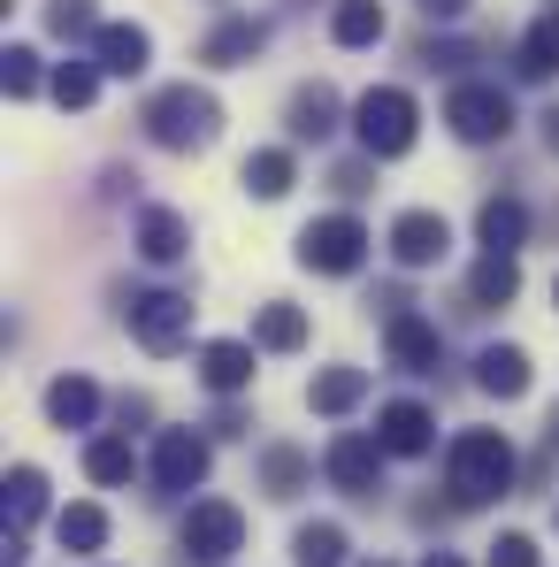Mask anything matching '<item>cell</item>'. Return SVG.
I'll return each instance as SVG.
<instances>
[{
  "mask_svg": "<svg viewBox=\"0 0 559 567\" xmlns=\"http://www.w3.org/2000/svg\"><path fill=\"white\" fill-rule=\"evenodd\" d=\"M93 414H100L93 377H54L46 383V422H54V430H93Z\"/></svg>",
  "mask_w": 559,
  "mask_h": 567,
  "instance_id": "e0dca14e",
  "label": "cell"
},
{
  "mask_svg": "<svg viewBox=\"0 0 559 567\" xmlns=\"http://www.w3.org/2000/svg\"><path fill=\"white\" fill-rule=\"evenodd\" d=\"M238 177H246L253 199H283L299 169H291V154H283V146H261V154H246V169H238Z\"/></svg>",
  "mask_w": 559,
  "mask_h": 567,
  "instance_id": "4316f807",
  "label": "cell"
},
{
  "mask_svg": "<svg viewBox=\"0 0 559 567\" xmlns=\"http://www.w3.org/2000/svg\"><path fill=\"white\" fill-rule=\"evenodd\" d=\"M445 123H453V138H467V146H490V138L514 131V100L498 93V85H483V78H460L453 100H445Z\"/></svg>",
  "mask_w": 559,
  "mask_h": 567,
  "instance_id": "5b68a950",
  "label": "cell"
},
{
  "mask_svg": "<svg viewBox=\"0 0 559 567\" xmlns=\"http://www.w3.org/2000/svg\"><path fill=\"white\" fill-rule=\"evenodd\" d=\"M552 445H559V414H552Z\"/></svg>",
  "mask_w": 559,
  "mask_h": 567,
  "instance_id": "ab89813d",
  "label": "cell"
},
{
  "mask_svg": "<svg viewBox=\"0 0 559 567\" xmlns=\"http://www.w3.org/2000/svg\"><path fill=\"white\" fill-rule=\"evenodd\" d=\"M330 39L338 47H375L383 39V0H338L330 8Z\"/></svg>",
  "mask_w": 559,
  "mask_h": 567,
  "instance_id": "d4e9b609",
  "label": "cell"
},
{
  "mask_svg": "<svg viewBox=\"0 0 559 567\" xmlns=\"http://www.w3.org/2000/svg\"><path fill=\"white\" fill-rule=\"evenodd\" d=\"M422 567H467V560H460V553H429Z\"/></svg>",
  "mask_w": 559,
  "mask_h": 567,
  "instance_id": "f35d334b",
  "label": "cell"
},
{
  "mask_svg": "<svg viewBox=\"0 0 559 567\" xmlns=\"http://www.w3.org/2000/svg\"><path fill=\"white\" fill-rule=\"evenodd\" d=\"M353 131H361V154L369 162H398L414 146V131H422V107H414V93H398V85H369V93L353 100Z\"/></svg>",
  "mask_w": 559,
  "mask_h": 567,
  "instance_id": "3957f363",
  "label": "cell"
},
{
  "mask_svg": "<svg viewBox=\"0 0 559 567\" xmlns=\"http://www.w3.org/2000/svg\"><path fill=\"white\" fill-rule=\"evenodd\" d=\"M383 461H391V453H383V437H361V430H345V437L322 453L330 483H338V491H353V498H375V491H383Z\"/></svg>",
  "mask_w": 559,
  "mask_h": 567,
  "instance_id": "ba28073f",
  "label": "cell"
},
{
  "mask_svg": "<svg viewBox=\"0 0 559 567\" xmlns=\"http://www.w3.org/2000/svg\"><path fill=\"white\" fill-rule=\"evenodd\" d=\"M514 70H521V78H559V8L521 31V62H514Z\"/></svg>",
  "mask_w": 559,
  "mask_h": 567,
  "instance_id": "484cf974",
  "label": "cell"
},
{
  "mask_svg": "<svg viewBox=\"0 0 559 567\" xmlns=\"http://www.w3.org/2000/svg\"><path fill=\"white\" fill-rule=\"evenodd\" d=\"M330 131H338V93L330 85H299L291 93V138H314L322 146Z\"/></svg>",
  "mask_w": 559,
  "mask_h": 567,
  "instance_id": "7402d4cb",
  "label": "cell"
},
{
  "mask_svg": "<svg viewBox=\"0 0 559 567\" xmlns=\"http://www.w3.org/2000/svg\"><path fill=\"white\" fill-rule=\"evenodd\" d=\"M46 31H54V39H100L93 0H46Z\"/></svg>",
  "mask_w": 559,
  "mask_h": 567,
  "instance_id": "d6a6232c",
  "label": "cell"
},
{
  "mask_svg": "<svg viewBox=\"0 0 559 567\" xmlns=\"http://www.w3.org/2000/svg\"><path fill=\"white\" fill-rule=\"evenodd\" d=\"M238 545H246V514H238L230 498H199V506L185 514V553H191V560L222 567Z\"/></svg>",
  "mask_w": 559,
  "mask_h": 567,
  "instance_id": "52a82bcc",
  "label": "cell"
},
{
  "mask_svg": "<svg viewBox=\"0 0 559 567\" xmlns=\"http://www.w3.org/2000/svg\"><path fill=\"white\" fill-rule=\"evenodd\" d=\"M475 238H483V254H514V246L529 238V207H521V199H483Z\"/></svg>",
  "mask_w": 559,
  "mask_h": 567,
  "instance_id": "d6986e66",
  "label": "cell"
},
{
  "mask_svg": "<svg viewBox=\"0 0 559 567\" xmlns=\"http://www.w3.org/2000/svg\"><path fill=\"white\" fill-rule=\"evenodd\" d=\"M261 475H269L277 498H299V491H307V453H299V445H269V453H261Z\"/></svg>",
  "mask_w": 559,
  "mask_h": 567,
  "instance_id": "4dcf8cb0",
  "label": "cell"
},
{
  "mask_svg": "<svg viewBox=\"0 0 559 567\" xmlns=\"http://www.w3.org/2000/svg\"><path fill=\"white\" fill-rule=\"evenodd\" d=\"M123 322H131V338H138L146 353H177L191 338V299L185 291H138V299L123 307Z\"/></svg>",
  "mask_w": 559,
  "mask_h": 567,
  "instance_id": "8992f818",
  "label": "cell"
},
{
  "mask_svg": "<svg viewBox=\"0 0 559 567\" xmlns=\"http://www.w3.org/2000/svg\"><path fill=\"white\" fill-rule=\"evenodd\" d=\"M138 254H146L154 269L185 261V254H191V230H185V215H177V207H146V215H138Z\"/></svg>",
  "mask_w": 559,
  "mask_h": 567,
  "instance_id": "2e32d148",
  "label": "cell"
},
{
  "mask_svg": "<svg viewBox=\"0 0 559 567\" xmlns=\"http://www.w3.org/2000/svg\"><path fill=\"white\" fill-rule=\"evenodd\" d=\"M545 146L559 154V107H545Z\"/></svg>",
  "mask_w": 559,
  "mask_h": 567,
  "instance_id": "74e56055",
  "label": "cell"
},
{
  "mask_svg": "<svg viewBox=\"0 0 559 567\" xmlns=\"http://www.w3.org/2000/svg\"><path fill=\"white\" fill-rule=\"evenodd\" d=\"M514 291H521L514 254H483V261H475V277H467V307H506Z\"/></svg>",
  "mask_w": 559,
  "mask_h": 567,
  "instance_id": "603a6c76",
  "label": "cell"
},
{
  "mask_svg": "<svg viewBox=\"0 0 559 567\" xmlns=\"http://www.w3.org/2000/svg\"><path fill=\"white\" fill-rule=\"evenodd\" d=\"M146 54H154V39H146L138 23H100L93 62L107 70V78H138V70H146Z\"/></svg>",
  "mask_w": 559,
  "mask_h": 567,
  "instance_id": "9a60e30c",
  "label": "cell"
},
{
  "mask_svg": "<svg viewBox=\"0 0 559 567\" xmlns=\"http://www.w3.org/2000/svg\"><path fill=\"white\" fill-rule=\"evenodd\" d=\"M253 353H261V346H246V338L199 346V383H207V391H246V383H253Z\"/></svg>",
  "mask_w": 559,
  "mask_h": 567,
  "instance_id": "5bb4252c",
  "label": "cell"
},
{
  "mask_svg": "<svg viewBox=\"0 0 559 567\" xmlns=\"http://www.w3.org/2000/svg\"><path fill=\"white\" fill-rule=\"evenodd\" d=\"M0 85L15 100H31L39 93V54H31V47H8V54H0Z\"/></svg>",
  "mask_w": 559,
  "mask_h": 567,
  "instance_id": "836d02e7",
  "label": "cell"
},
{
  "mask_svg": "<svg viewBox=\"0 0 559 567\" xmlns=\"http://www.w3.org/2000/svg\"><path fill=\"white\" fill-rule=\"evenodd\" d=\"M191 483H207V437H191V430H162V445H154V491L185 498Z\"/></svg>",
  "mask_w": 559,
  "mask_h": 567,
  "instance_id": "30bf717a",
  "label": "cell"
},
{
  "mask_svg": "<svg viewBox=\"0 0 559 567\" xmlns=\"http://www.w3.org/2000/svg\"><path fill=\"white\" fill-rule=\"evenodd\" d=\"M0 506H8V529H23V522H39L46 514V475L31 468H8V483H0Z\"/></svg>",
  "mask_w": 559,
  "mask_h": 567,
  "instance_id": "cb8c5ba5",
  "label": "cell"
},
{
  "mask_svg": "<svg viewBox=\"0 0 559 567\" xmlns=\"http://www.w3.org/2000/svg\"><path fill=\"white\" fill-rule=\"evenodd\" d=\"M375 567H383V560H375Z\"/></svg>",
  "mask_w": 559,
  "mask_h": 567,
  "instance_id": "b9f144b4",
  "label": "cell"
},
{
  "mask_svg": "<svg viewBox=\"0 0 559 567\" xmlns=\"http://www.w3.org/2000/svg\"><path fill=\"white\" fill-rule=\"evenodd\" d=\"M490 567H537V545H529L521 529H506V537L490 545Z\"/></svg>",
  "mask_w": 559,
  "mask_h": 567,
  "instance_id": "e575fe53",
  "label": "cell"
},
{
  "mask_svg": "<svg viewBox=\"0 0 559 567\" xmlns=\"http://www.w3.org/2000/svg\"><path fill=\"white\" fill-rule=\"evenodd\" d=\"M46 93L62 100V107H93V100H100V62H62Z\"/></svg>",
  "mask_w": 559,
  "mask_h": 567,
  "instance_id": "1f68e13d",
  "label": "cell"
},
{
  "mask_svg": "<svg viewBox=\"0 0 559 567\" xmlns=\"http://www.w3.org/2000/svg\"><path fill=\"white\" fill-rule=\"evenodd\" d=\"M552 299H559V277H552Z\"/></svg>",
  "mask_w": 559,
  "mask_h": 567,
  "instance_id": "60d3db41",
  "label": "cell"
},
{
  "mask_svg": "<svg viewBox=\"0 0 559 567\" xmlns=\"http://www.w3.org/2000/svg\"><path fill=\"white\" fill-rule=\"evenodd\" d=\"M291 560H299V567H338V560H345V529H338V522H299Z\"/></svg>",
  "mask_w": 559,
  "mask_h": 567,
  "instance_id": "f1b7e54d",
  "label": "cell"
},
{
  "mask_svg": "<svg viewBox=\"0 0 559 567\" xmlns=\"http://www.w3.org/2000/svg\"><path fill=\"white\" fill-rule=\"evenodd\" d=\"M146 138L162 146V154H199V146H215V131H222V100L207 93V85H162V93L146 100Z\"/></svg>",
  "mask_w": 559,
  "mask_h": 567,
  "instance_id": "6da1fadb",
  "label": "cell"
},
{
  "mask_svg": "<svg viewBox=\"0 0 559 567\" xmlns=\"http://www.w3.org/2000/svg\"><path fill=\"white\" fill-rule=\"evenodd\" d=\"M445 483L460 506H483V498H506L514 491V445L498 430H460L453 453H445Z\"/></svg>",
  "mask_w": 559,
  "mask_h": 567,
  "instance_id": "7a4b0ae2",
  "label": "cell"
},
{
  "mask_svg": "<svg viewBox=\"0 0 559 567\" xmlns=\"http://www.w3.org/2000/svg\"><path fill=\"white\" fill-rule=\"evenodd\" d=\"M369 399V369H322V377L307 383V406L314 414H353Z\"/></svg>",
  "mask_w": 559,
  "mask_h": 567,
  "instance_id": "44dd1931",
  "label": "cell"
},
{
  "mask_svg": "<svg viewBox=\"0 0 559 567\" xmlns=\"http://www.w3.org/2000/svg\"><path fill=\"white\" fill-rule=\"evenodd\" d=\"M422 62H429V70H467V47H460V39H429Z\"/></svg>",
  "mask_w": 559,
  "mask_h": 567,
  "instance_id": "d590c367",
  "label": "cell"
},
{
  "mask_svg": "<svg viewBox=\"0 0 559 567\" xmlns=\"http://www.w3.org/2000/svg\"><path fill=\"white\" fill-rule=\"evenodd\" d=\"M383 346H391V361H398L406 377H437V361H445L437 322H429V315H414V307H398V315L383 322Z\"/></svg>",
  "mask_w": 559,
  "mask_h": 567,
  "instance_id": "9c48e42d",
  "label": "cell"
},
{
  "mask_svg": "<svg viewBox=\"0 0 559 567\" xmlns=\"http://www.w3.org/2000/svg\"><path fill=\"white\" fill-rule=\"evenodd\" d=\"M475 383H483L490 399H521V391H529V353H521V346H483V353H475Z\"/></svg>",
  "mask_w": 559,
  "mask_h": 567,
  "instance_id": "ac0fdd59",
  "label": "cell"
},
{
  "mask_svg": "<svg viewBox=\"0 0 559 567\" xmlns=\"http://www.w3.org/2000/svg\"><path fill=\"white\" fill-rule=\"evenodd\" d=\"M85 475H93V483H107V491H115V483H131V475H138L131 437H93V445H85Z\"/></svg>",
  "mask_w": 559,
  "mask_h": 567,
  "instance_id": "f546056e",
  "label": "cell"
},
{
  "mask_svg": "<svg viewBox=\"0 0 559 567\" xmlns=\"http://www.w3.org/2000/svg\"><path fill=\"white\" fill-rule=\"evenodd\" d=\"M369 261V230L353 223V215H314L307 230H299V269H314V277H353Z\"/></svg>",
  "mask_w": 559,
  "mask_h": 567,
  "instance_id": "277c9868",
  "label": "cell"
},
{
  "mask_svg": "<svg viewBox=\"0 0 559 567\" xmlns=\"http://www.w3.org/2000/svg\"><path fill=\"white\" fill-rule=\"evenodd\" d=\"M445 246H453V230H445V215H429V207H406V215L391 223L398 269H429V261H445Z\"/></svg>",
  "mask_w": 559,
  "mask_h": 567,
  "instance_id": "8fae6325",
  "label": "cell"
},
{
  "mask_svg": "<svg viewBox=\"0 0 559 567\" xmlns=\"http://www.w3.org/2000/svg\"><path fill=\"white\" fill-rule=\"evenodd\" d=\"M54 545H62V553H100V545H107V514H100V506H62V514H54Z\"/></svg>",
  "mask_w": 559,
  "mask_h": 567,
  "instance_id": "83f0119b",
  "label": "cell"
},
{
  "mask_svg": "<svg viewBox=\"0 0 559 567\" xmlns=\"http://www.w3.org/2000/svg\"><path fill=\"white\" fill-rule=\"evenodd\" d=\"M422 16H429V23H460L467 0H422Z\"/></svg>",
  "mask_w": 559,
  "mask_h": 567,
  "instance_id": "8d00e7d4",
  "label": "cell"
},
{
  "mask_svg": "<svg viewBox=\"0 0 559 567\" xmlns=\"http://www.w3.org/2000/svg\"><path fill=\"white\" fill-rule=\"evenodd\" d=\"M261 47H269V23H253V16H230V23H215V31H207L199 62H215V70H238V62H253Z\"/></svg>",
  "mask_w": 559,
  "mask_h": 567,
  "instance_id": "4fadbf2b",
  "label": "cell"
},
{
  "mask_svg": "<svg viewBox=\"0 0 559 567\" xmlns=\"http://www.w3.org/2000/svg\"><path fill=\"white\" fill-rule=\"evenodd\" d=\"M253 346H261V353H299V346H307V315H299L291 299H269V307L253 315Z\"/></svg>",
  "mask_w": 559,
  "mask_h": 567,
  "instance_id": "ffe728a7",
  "label": "cell"
},
{
  "mask_svg": "<svg viewBox=\"0 0 559 567\" xmlns=\"http://www.w3.org/2000/svg\"><path fill=\"white\" fill-rule=\"evenodd\" d=\"M375 437H383V453H391V461H414V453H429L437 414H429L422 399H391V406L375 414Z\"/></svg>",
  "mask_w": 559,
  "mask_h": 567,
  "instance_id": "7c38bea8",
  "label": "cell"
}]
</instances>
